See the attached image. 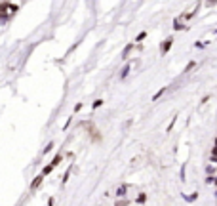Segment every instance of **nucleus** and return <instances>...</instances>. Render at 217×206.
I'll return each mask as SVG.
<instances>
[{"label": "nucleus", "mask_w": 217, "mask_h": 206, "mask_svg": "<svg viewBox=\"0 0 217 206\" xmlns=\"http://www.w3.org/2000/svg\"><path fill=\"white\" fill-rule=\"evenodd\" d=\"M172 46H173V38L169 37V38H166V40L162 42V46H160V54H162V55H166L168 51H169V48H172Z\"/></svg>", "instance_id": "obj_1"}, {"label": "nucleus", "mask_w": 217, "mask_h": 206, "mask_svg": "<svg viewBox=\"0 0 217 206\" xmlns=\"http://www.w3.org/2000/svg\"><path fill=\"white\" fill-rule=\"evenodd\" d=\"M126 193H128V185L122 183L120 187L116 189V195H114V197H116V199H124V197H126Z\"/></svg>", "instance_id": "obj_2"}, {"label": "nucleus", "mask_w": 217, "mask_h": 206, "mask_svg": "<svg viewBox=\"0 0 217 206\" xmlns=\"http://www.w3.org/2000/svg\"><path fill=\"white\" fill-rule=\"evenodd\" d=\"M132 50H133V44H128L126 48L122 50V59H128V55L132 54Z\"/></svg>", "instance_id": "obj_3"}, {"label": "nucleus", "mask_w": 217, "mask_h": 206, "mask_svg": "<svg viewBox=\"0 0 217 206\" xmlns=\"http://www.w3.org/2000/svg\"><path fill=\"white\" fill-rule=\"evenodd\" d=\"M210 160H211V162H217V145L211 147V151H210Z\"/></svg>", "instance_id": "obj_4"}, {"label": "nucleus", "mask_w": 217, "mask_h": 206, "mask_svg": "<svg viewBox=\"0 0 217 206\" xmlns=\"http://www.w3.org/2000/svg\"><path fill=\"white\" fill-rule=\"evenodd\" d=\"M42 179H44V176H42V174H40V176H38V178H34V181H33V183H30V189H36V187H38V185H40V183H42Z\"/></svg>", "instance_id": "obj_5"}, {"label": "nucleus", "mask_w": 217, "mask_h": 206, "mask_svg": "<svg viewBox=\"0 0 217 206\" xmlns=\"http://www.w3.org/2000/svg\"><path fill=\"white\" fill-rule=\"evenodd\" d=\"M114 206H130V200H128L126 197H124V199H118L116 202H114Z\"/></svg>", "instance_id": "obj_6"}, {"label": "nucleus", "mask_w": 217, "mask_h": 206, "mask_svg": "<svg viewBox=\"0 0 217 206\" xmlns=\"http://www.w3.org/2000/svg\"><path fill=\"white\" fill-rule=\"evenodd\" d=\"M54 168H55V166H54V164H51V162H50V164H48V166H46V168L42 170V176H48V174H51V172H54Z\"/></svg>", "instance_id": "obj_7"}, {"label": "nucleus", "mask_w": 217, "mask_h": 206, "mask_svg": "<svg viewBox=\"0 0 217 206\" xmlns=\"http://www.w3.org/2000/svg\"><path fill=\"white\" fill-rule=\"evenodd\" d=\"M137 202H139V204H145V202H147V195H145V193H139Z\"/></svg>", "instance_id": "obj_8"}, {"label": "nucleus", "mask_w": 217, "mask_h": 206, "mask_svg": "<svg viewBox=\"0 0 217 206\" xmlns=\"http://www.w3.org/2000/svg\"><path fill=\"white\" fill-rule=\"evenodd\" d=\"M166 90H168V88H162V90H160V92H158V94H154V96H152V101H156V99H158V97H162L164 94H166Z\"/></svg>", "instance_id": "obj_9"}, {"label": "nucleus", "mask_w": 217, "mask_h": 206, "mask_svg": "<svg viewBox=\"0 0 217 206\" xmlns=\"http://www.w3.org/2000/svg\"><path fill=\"white\" fill-rule=\"evenodd\" d=\"M215 172H217V168H215V166H208V168H206V174H208V176H213Z\"/></svg>", "instance_id": "obj_10"}, {"label": "nucleus", "mask_w": 217, "mask_h": 206, "mask_svg": "<svg viewBox=\"0 0 217 206\" xmlns=\"http://www.w3.org/2000/svg\"><path fill=\"white\" fill-rule=\"evenodd\" d=\"M128 73H130V65H128V67H124V69H122V75H120V78H126V75Z\"/></svg>", "instance_id": "obj_11"}, {"label": "nucleus", "mask_w": 217, "mask_h": 206, "mask_svg": "<svg viewBox=\"0 0 217 206\" xmlns=\"http://www.w3.org/2000/svg\"><path fill=\"white\" fill-rule=\"evenodd\" d=\"M194 65H196L194 61H190V63H189L187 67H185V73H189V71H192V69H194Z\"/></svg>", "instance_id": "obj_12"}, {"label": "nucleus", "mask_w": 217, "mask_h": 206, "mask_svg": "<svg viewBox=\"0 0 217 206\" xmlns=\"http://www.w3.org/2000/svg\"><path fill=\"white\" fill-rule=\"evenodd\" d=\"M145 37H147V33H145V31H143V33H139V34H137V42H141V40H145Z\"/></svg>", "instance_id": "obj_13"}, {"label": "nucleus", "mask_w": 217, "mask_h": 206, "mask_svg": "<svg viewBox=\"0 0 217 206\" xmlns=\"http://www.w3.org/2000/svg\"><path fill=\"white\" fill-rule=\"evenodd\" d=\"M51 149H54V141H51V143H48V145H46V149H44V154H46V153H50Z\"/></svg>", "instance_id": "obj_14"}, {"label": "nucleus", "mask_w": 217, "mask_h": 206, "mask_svg": "<svg viewBox=\"0 0 217 206\" xmlns=\"http://www.w3.org/2000/svg\"><path fill=\"white\" fill-rule=\"evenodd\" d=\"M196 199H198V193H192L190 197H187V200H190V202H192V200H196Z\"/></svg>", "instance_id": "obj_15"}, {"label": "nucleus", "mask_w": 217, "mask_h": 206, "mask_svg": "<svg viewBox=\"0 0 217 206\" xmlns=\"http://www.w3.org/2000/svg\"><path fill=\"white\" fill-rule=\"evenodd\" d=\"M103 105V101L101 99H97V101H94V109H97V107H101Z\"/></svg>", "instance_id": "obj_16"}, {"label": "nucleus", "mask_w": 217, "mask_h": 206, "mask_svg": "<svg viewBox=\"0 0 217 206\" xmlns=\"http://www.w3.org/2000/svg\"><path fill=\"white\" fill-rule=\"evenodd\" d=\"M213 178L215 176H208V178H206V183H213Z\"/></svg>", "instance_id": "obj_17"}, {"label": "nucleus", "mask_w": 217, "mask_h": 206, "mask_svg": "<svg viewBox=\"0 0 217 206\" xmlns=\"http://www.w3.org/2000/svg\"><path fill=\"white\" fill-rule=\"evenodd\" d=\"M173 124H175V118H173V120H172V122H169V124H168V132H169V130H172V128H173Z\"/></svg>", "instance_id": "obj_18"}, {"label": "nucleus", "mask_w": 217, "mask_h": 206, "mask_svg": "<svg viewBox=\"0 0 217 206\" xmlns=\"http://www.w3.org/2000/svg\"><path fill=\"white\" fill-rule=\"evenodd\" d=\"M215 145H217V137H215Z\"/></svg>", "instance_id": "obj_19"}, {"label": "nucleus", "mask_w": 217, "mask_h": 206, "mask_svg": "<svg viewBox=\"0 0 217 206\" xmlns=\"http://www.w3.org/2000/svg\"><path fill=\"white\" fill-rule=\"evenodd\" d=\"M215 199H217V191H215Z\"/></svg>", "instance_id": "obj_20"}]
</instances>
